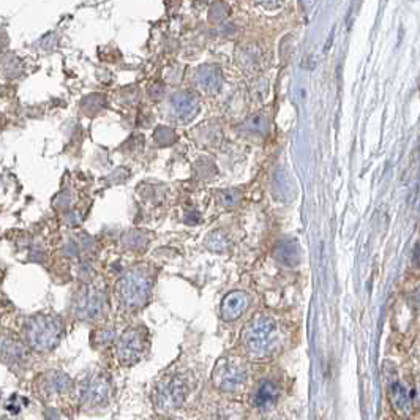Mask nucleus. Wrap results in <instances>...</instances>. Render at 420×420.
<instances>
[{
    "mask_svg": "<svg viewBox=\"0 0 420 420\" xmlns=\"http://www.w3.org/2000/svg\"><path fill=\"white\" fill-rule=\"evenodd\" d=\"M278 342V325L272 318H255L245 325L242 333L244 348L255 359H269L277 351Z\"/></svg>",
    "mask_w": 420,
    "mask_h": 420,
    "instance_id": "1",
    "label": "nucleus"
},
{
    "mask_svg": "<svg viewBox=\"0 0 420 420\" xmlns=\"http://www.w3.org/2000/svg\"><path fill=\"white\" fill-rule=\"evenodd\" d=\"M152 291L150 273L145 269H131L117 286L120 305L126 310H138L148 302Z\"/></svg>",
    "mask_w": 420,
    "mask_h": 420,
    "instance_id": "2",
    "label": "nucleus"
},
{
    "mask_svg": "<svg viewBox=\"0 0 420 420\" xmlns=\"http://www.w3.org/2000/svg\"><path fill=\"white\" fill-rule=\"evenodd\" d=\"M28 343L38 351L52 349L62 337V324L57 318L38 315L30 318L24 328Z\"/></svg>",
    "mask_w": 420,
    "mask_h": 420,
    "instance_id": "3",
    "label": "nucleus"
},
{
    "mask_svg": "<svg viewBox=\"0 0 420 420\" xmlns=\"http://www.w3.org/2000/svg\"><path fill=\"white\" fill-rule=\"evenodd\" d=\"M188 381L179 373H171L158 383L153 392V402L162 409H176L185 402L188 393Z\"/></svg>",
    "mask_w": 420,
    "mask_h": 420,
    "instance_id": "4",
    "label": "nucleus"
},
{
    "mask_svg": "<svg viewBox=\"0 0 420 420\" xmlns=\"http://www.w3.org/2000/svg\"><path fill=\"white\" fill-rule=\"evenodd\" d=\"M246 366L242 359L236 356H224L217 362L213 368L212 381L218 389L224 392H232L239 389L245 383Z\"/></svg>",
    "mask_w": 420,
    "mask_h": 420,
    "instance_id": "5",
    "label": "nucleus"
},
{
    "mask_svg": "<svg viewBox=\"0 0 420 420\" xmlns=\"http://www.w3.org/2000/svg\"><path fill=\"white\" fill-rule=\"evenodd\" d=\"M145 349V335L138 329H128L122 333L117 343V357L124 365H131L139 360Z\"/></svg>",
    "mask_w": 420,
    "mask_h": 420,
    "instance_id": "6",
    "label": "nucleus"
},
{
    "mask_svg": "<svg viewBox=\"0 0 420 420\" xmlns=\"http://www.w3.org/2000/svg\"><path fill=\"white\" fill-rule=\"evenodd\" d=\"M104 306L106 302L103 292L95 288H88L76 300L78 316L83 319H89V321L102 316Z\"/></svg>",
    "mask_w": 420,
    "mask_h": 420,
    "instance_id": "7",
    "label": "nucleus"
},
{
    "mask_svg": "<svg viewBox=\"0 0 420 420\" xmlns=\"http://www.w3.org/2000/svg\"><path fill=\"white\" fill-rule=\"evenodd\" d=\"M109 397L108 381L100 375H92L81 384V400L85 406H100Z\"/></svg>",
    "mask_w": 420,
    "mask_h": 420,
    "instance_id": "8",
    "label": "nucleus"
},
{
    "mask_svg": "<svg viewBox=\"0 0 420 420\" xmlns=\"http://www.w3.org/2000/svg\"><path fill=\"white\" fill-rule=\"evenodd\" d=\"M250 297L246 292L234 291L223 299L222 304V316L224 321H236L244 313L248 310Z\"/></svg>",
    "mask_w": 420,
    "mask_h": 420,
    "instance_id": "9",
    "label": "nucleus"
},
{
    "mask_svg": "<svg viewBox=\"0 0 420 420\" xmlns=\"http://www.w3.org/2000/svg\"><path fill=\"white\" fill-rule=\"evenodd\" d=\"M278 395H280V390L277 385L273 384V381H263L255 392L253 403H255L258 409L268 411L275 406V403L278 402Z\"/></svg>",
    "mask_w": 420,
    "mask_h": 420,
    "instance_id": "10",
    "label": "nucleus"
},
{
    "mask_svg": "<svg viewBox=\"0 0 420 420\" xmlns=\"http://www.w3.org/2000/svg\"><path fill=\"white\" fill-rule=\"evenodd\" d=\"M4 357L6 362L11 360V364L23 362V360L28 357V352L23 348V344L15 340H4Z\"/></svg>",
    "mask_w": 420,
    "mask_h": 420,
    "instance_id": "11",
    "label": "nucleus"
},
{
    "mask_svg": "<svg viewBox=\"0 0 420 420\" xmlns=\"http://www.w3.org/2000/svg\"><path fill=\"white\" fill-rule=\"evenodd\" d=\"M275 258L284 264H294L297 261V251L292 245L283 244L280 245L278 250L275 251Z\"/></svg>",
    "mask_w": 420,
    "mask_h": 420,
    "instance_id": "12",
    "label": "nucleus"
}]
</instances>
